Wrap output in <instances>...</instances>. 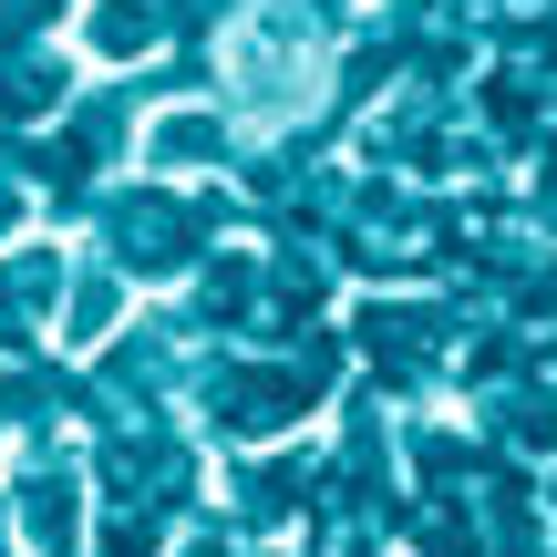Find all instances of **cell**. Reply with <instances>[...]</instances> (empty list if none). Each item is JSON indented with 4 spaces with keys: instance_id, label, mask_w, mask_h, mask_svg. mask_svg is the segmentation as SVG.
<instances>
[{
    "instance_id": "cell-1",
    "label": "cell",
    "mask_w": 557,
    "mask_h": 557,
    "mask_svg": "<svg viewBox=\"0 0 557 557\" xmlns=\"http://www.w3.org/2000/svg\"><path fill=\"white\" fill-rule=\"evenodd\" d=\"M227 94L248 103L259 135H278V124H299L320 94H331V41H320L299 11H248L238 32H227Z\"/></svg>"
}]
</instances>
